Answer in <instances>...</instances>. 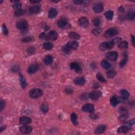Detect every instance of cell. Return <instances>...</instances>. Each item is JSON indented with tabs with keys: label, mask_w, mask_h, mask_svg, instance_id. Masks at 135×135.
Segmentation results:
<instances>
[{
	"label": "cell",
	"mask_w": 135,
	"mask_h": 135,
	"mask_svg": "<svg viewBox=\"0 0 135 135\" xmlns=\"http://www.w3.org/2000/svg\"><path fill=\"white\" fill-rule=\"evenodd\" d=\"M43 91L40 89H33L29 91V96L33 99L39 98L43 95Z\"/></svg>",
	"instance_id": "6da1fadb"
},
{
	"label": "cell",
	"mask_w": 135,
	"mask_h": 135,
	"mask_svg": "<svg viewBox=\"0 0 135 135\" xmlns=\"http://www.w3.org/2000/svg\"><path fill=\"white\" fill-rule=\"evenodd\" d=\"M113 43L112 42V41H107V42H103L101 43L99 45V49L100 50L105 51L107 50H110L113 49L114 46Z\"/></svg>",
	"instance_id": "7a4b0ae2"
},
{
	"label": "cell",
	"mask_w": 135,
	"mask_h": 135,
	"mask_svg": "<svg viewBox=\"0 0 135 135\" xmlns=\"http://www.w3.org/2000/svg\"><path fill=\"white\" fill-rule=\"evenodd\" d=\"M118 33V30L116 27H111L109 29L104 33V37L109 38L115 36Z\"/></svg>",
	"instance_id": "3957f363"
},
{
	"label": "cell",
	"mask_w": 135,
	"mask_h": 135,
	"mask_svg": "<svg viewBox=\"0 0 135 135\" xmlns=\"http://www.w3.org/2000/svg\"><path fill=\"white\" fill-rule=\"evenodd\" d=\"M16 25L17 29L20 30H21L22 32H25V31L27 30L28 24L25 20H21V21L17 22Z\"/></svg>",
	"instance_id": "277c9868"
},
{
	"label": "cell",
	"mask_w": 135,
	"mask_h": 135,
	"mask_svg": "<svg viewBox=\"0 0 135 135\" xmlns=\"http://www.w3.org/2000/svg\"><path fill=\"white\" fill-rule=\"evenodd\" d=\"M102 95V93L100 91H93L89 93V98H90L92 100H97Z\"/></svg>",
	"instance_id": "5b68a950"
},
{
	"label": "cell",
	"mask_w": 135,
	"mask_h": 135,
	"mask_svg": "<svg viewBox=\"0 0 135 135\" xmlns=\"http://www.w3.org/2000/svg\"><path fill=\"white\" fill-rule=\"evenodd\" d=\"M78 24L79 26L83 28H86L89 24V20L85 16H82L78 20Z\"/></svg>",
	"instance_id": "8992f818"
},
{
	"label": "cell",
	"mask_w": 135,
	"mask_h": 135,
	"mask_svg": "<svg viewBox=\"0 0 135 135\" xmlns=\"http://www.w3.org/2000/svg\"><path fill=\"white\" fill-rule=\"evenodd\" d=\"M118 57V53L116 51H110L107 53L106 57L111 61H115Z\"/></svg>",
	"instance_id": "52a82bcc"
},
{
	"label": "cell",
	"mask_w": 135,
	"mask_h": 135,
	"mask_svg": "<svg viewBox=\"0 0 135 135\" xmlns=\"http://www.w3.org/2000/svg\"><path fill=\"white\" fill-rule=\"evenodd\" d=\"M82 110L83 112H86V113H93L95 110V107L93 104L91 103H87L84 105L82 108Z\"/></svg>",
	"instance_id": "ba28073f"
},
{
	"label": "cell",
	"mask_w": 135,
	"mask_h": 135,
	"mask_svg": "<svg viewBox=\"0 0 135 135\" xmlns=\"http://www.w3.org/2000/svg\"><path fill=\"white\" fill-rule=\"evenodd\" d=\"M104 7L103 5L101 3H97L94 4L92 6L93 11L96 13H99L103 11Z\"/></svg>",
	"instance_id": "9c48e42d"
},
{
	"label": "cell",
	"mask_w": 135,
	"mask_h": 135,
	"mask_svg": "<svg viewBox=\"0 0 135 135\" xmlns=\"http://www.w3.org/2000/svg\"><path fill=\"white\" fill-rule=\"evenodd\" d=\"M71 69L75 70L76 73H81L82 72V69L80 67V65L77 62H72L70 65Z\"/></svg>",
	"instance_id": "30bf717a"
},
{
	"label": "cell",
	"mask_w": 135,
	"mask_h": 135,
	"mask_svg": "<svg viewBox=\"0 0 135 135\" xmlns=\"http://www.w3.org/2000/svg\"><path fill=\"white\" fill-rule=\"evenodd\" d=\"M32 129L33 128L31 126L25 125V126L20 127L19 129V130L22 134H30V132L32 131Z\"/></svg>",
	"instance_id": "8fae6325"
},
{
	"label": "cell",
	"mask_w": 135,
	"mask_h": 135,
	"mask_svg": "<svg viewBox=\"0 0 135 135\" xmlns=\"http://www.w3.org/2000/svg\"><path fill=\"white\" fill-rule=\"evenodd\" d=\"M47 37L48 39H49L52 41H55L57 39L58 37V33L54 31V30H51L47 34Z\"/></svg>",
	"instance_id": "7c38bea8"
},
{
	"label": "cell",
	"mask_w": 135,
	"mask_h": 135,
	"mask_svg": "<svg viewBox=\"0 0 135 135\" xmlns=\"http://www.w3.org/2000/svg\"><path fill=\"white\" fill-rule=\"evenodd\" d=\"M31 121L32 120L31 119V118L25 116L20 117L19 119L20 124H23V125H27V124L31 123Z\"/></svg>",
	"instance_id": "4fadbf2b"
},
{
	"label": "cell",
	"mask_w": 135,
	"mask_h": 135,
	"mask_svg": "<svg viewBox=\"0 0 135 135\" xmlns=\"http://www.w3.org/2000/svg\"><path fill=\"white\" fill-rule=\"evenodd\" d=\"M71 50H76L79 47V43L76 41H69L66 44Z\"/></svg>",
	"instance_id": "5bb4252c"
},
{
	"label": "cell",
	"mask_w": 135,
	"mask_h": 135,
	"mask_svg": "<svg viewBox=\"0 0 135 135\" xmlns=\"http://www.w3.org/2000/svg\"><path fill=\"white\" fill-rule=\"evenodd\" d=\"M73 82L76 85L83 86L86 83V79L82 77H78L74 79Z\"/></svg>",
	"instance_id": "9a60e30c"
},
{
	"label": "cell",
	"mask_w": 135,
	"mask_h": 135,
	"mask_svg": "<svg viewBox=\"0 0 135 135\" xmlns=\"http://www.w3.org/2000/svg\"><path fill=\"white\" fill-rule=\"evenodd\" d=\"M40 11V7L38 5H34L30 7L29 9V12L30 14H36Z\"/></svg>",
	"instance_id": "2e32d148"
},
{
	"label": "cell",
	"mask_w": 135,
	"mask_h": 135,
	"mask_svg": "<svg viewBox=\"0 0 135 135\" xmlns=\"http://www.w3.org/2000/svg\"><path fill=\"white\" fill-rule=\"evenodd\" d=\"M58 26L60 28H63L67 26L68 24L67 20L65 18H61L59 19L57 22Z\"/></svg>",
	"instance_id": "e0dca14e"
},
{
	"label": "cell",
	"mask_w": 135,
	"mask_h": 135,
	"mask_svg": "<svg viewBox=\"0 0 135 135\" xmlns=\"http://www.w3.org/2000/svg\"><path fill=\"white\" fill-rule=\"evenodd\" d=\"M38 70V66L37 65H31L28 68L27 72L29 74H34L37 72Z\"/></svg>",
	"instance_id": "ac0fdd59"
},
{
	"label": "cell",
	"mask_w": 135,
	"mask_h": 135,
	"mask_svg": "<svg viewBox=\"0 0 135 135\" xmlns=\"http://www.w3.org/2000/svg\"><path fill=\"white\" fill-rule=\"evenodd\" d=\"M53 61V58L52 55H48L44 58V63L45 65H51Z\"/></svg>",
	"instance_id": "d6986e66"
},
{
	"label": "cell",
	"mask_w": 135,
	"mask_h": 135,
	"mask_svg": "<svg viewBox=\"0 0 135 135\" xmlns=\"http://www.w3.org/2000/svg\"><path fill=\"white\" fill-rule=\"evenodd\" d=\"M19 80H20V84H21L22 88L23 89H25L27 87V84L26 80H25V79L23 77V76L21 73L19 74Z\"/></svg>",
	"instance_id": "ffe728a7"
},
{
	"label": "cell",
	"mask_w": 135,
	"mask_h": 135,
	"mask_svg": "<svg viewBox=\"0 0 135 135\" xmlns=\"http://www.w3.org/2000/svg\"><path fill=\"white\" fill-rule=\"evenodd\" d=\"M106 129V126L105 125H100L98 126L95 130V133L96 134H103Z\"/></svg>",
	"instance_id": "44dd1931"
},
{
	"label": "cell",
	"mask_w": 135,
	"mask_h": 135,
	"mask_svg": "<svg viewBox=\"0 0 135 135\" xmlns=\"http://www.w3.org/2000/svg\"><path fill=\"white\" fill-rule=\"evenodd\" d=\"M130 129V127L124 125L120 127L118 130H117V132L118 133H126V132H128Z\"/></svg>",
	"instance_id": "7402d4cb"
},
{
	"label": "cell",
	"mask_w": 135,
	"mask_h": 135,
	"mask_svg": "<svg viewBox=\"0 0 135 135\" xmlns=\"http://www.w3.org/2000/svg\"><path fill=\"white\" fill-rule=\"evenodd\" d=\"M57 10L54 8H51L50 10L49 13H48V17H49L50 19H54V17L57 16Z\"/></svg>",
	"instance_id": "603a6c76"
},
{
	"label": "cell",
	"mask_w": 135,
	"mask_h": 135,
	"mask_svg": "<svg viewBox=\"0 0 135 135\" xmlns=\"http://www.w3.org/2000/svg\"><path fill=\"white\" fill-rule=\"evenodd\" d=\"M120 93L122 99H124V100H127L129 97V93L128 91L125 90V89L121 90L120 91Z\"/></svg>",
	"instance_id": "cb8c5ba5"
},
{
	"label": "cell",
	"mask_w": 135,
	"mask_h": 135,
	"mask_svg": "<svg viewBox=\"0 0 135 135\" xmlns=\"http://www.w3.org/2000/svg\"><path fill=\"white\" fill-rule=\"evenodd\" d=\"M127 61H128V55H127V53L126 52H124V59L123 60H122L121 61V62H120V67L123 68L124 67V66L126 65V63L127 62Z\"/></svg>",
	"instance_id": "d4e9b609"
},
{
	"label": "cell",
	"mask_w": 135,
	"mask_h": 135,
	"mask_svg": "<svg viewBox=\"0 0 135 135\" xmlns=\"http://www.w3.org/2000/svg\"><path fill=\"white\" fill-rule=\"evenodd\" d=\"M70 119L71 121L72 122V123L74 124L75 126H77L78 124V116L77 114L75 113H72L71 114L70 116Z\"/></svg>",
	"instance_id": "484cf974"
},
{
	"label": "cell",
	"mask_w": 135,
	"mask_h": 135,
	"mask_svg": "<svg viewBox=\"0 0 135 135\" xmlns=\"http://www.w3.org/2000/svg\"><path fill=\"white\" fill-rule=\"evenodd\" d=\"M118 48L120 49L121 50H124L128 49V42L126 41H121L118 44Z\"/></svg>",
	"instance_id": "4316f807"
},
{
	"label": "cell",
	"mask_w": 135,
	"mask_h": 135,
	"mask_svg": "<svg viewBox=\"0 0 135 135\" xmlns=\"http://www.w3.org/2000/svg\"><path fill=\"white\" fill-rule=\"evenodd\" d=\"M69 37L71 39L75 40H79L80 38V35L75 32H70L69 33Z\"/></svg>",
	"instance_id": "83f0119b"
},
{
	"label": "cell",
	"mask_w": 135,
	"mask_h": 135,
	"mask_svg": "<svg viewBox=\"0 0 135 135\" xmlns=\"http://www.w3.org/2000/svg\"><path fill=\"white\" fill-rule=\"evenodd\" d=\"M101 65L104 69H109L111 67V65L106 60H103L101 62Z\"/></svg>",
	"instance_id": "f1b7e54d"
},
{
	"label": "cell",
	"mask_w": 135,
	"mask_h": 135,
	"mask_svg": "<svg viewBox=\"0 0 135 135\" xmlns=\"http://www.w3.org/2000/svg\"><path fill=\"white\" fill-rule=\"evenodd\" d=\"M110 103L113 107H116L119 103V99L116 96L112 97L110 99Z\"/></svg>",
	"instance_id": "f546056e"
},
{
	"label": "cell",
	"mask_w": 135,
	"mask_h": 135,
	"mask_svg": "<svg viewBox=\"0 0 135 135\" xmlns=\"http://www.w3.org/2000/svg\"><path fill=\"white\" fill-rule=\"evenodd\" d=\"M104 16L106 17V19L108 20H112L113 17V12L111 10H109L106 12L104 13Z\"/></svg>",
	"instance_id": "4dcf8cb0"
},
{
	"label": "cell",
	"mask_w": 135,
	"mask_h": 135,
	"mask_svg": "<svg viewBox=\"0 0 135 135\" xmlns=\"http://www.w3.org/2000/svg\"><path fill=\"white\" fill-rule=\"evenodd\" d=\"M43 47L46 50H50L52 49L53 47V45L52 43L51 42H45L43 44Z\"/></svg>",
	"instance_id": "1f68e13d"
},
{
	"label": "cell",
	"mask_w": 135,
	"mask_h": 135,
	"mask_svg": "<svg viewBox=\"0 0 135 135\" xmlns=\"http://www.w3.org/2000/svg\"><path fill=\"white\" fill-rule=\"evenodd\" d=\"M107 77L108 78H113L115 77L116 75V72L114 70H111L108 71L106 73Z\"/></svg>",
	"instance_id": "d6a6232c"
},
{
	"label": "cell",
	"mask_w": 135,
	"mask_h": 135,
	"mask_svg": "<svg viewBox=\"0 0 135 135\" xmlns=\"http://www.w3.org/2000/svg\"><path fill=\"white\" fill-rule=\"evenodd\" d=\"M25 11L24 10L22 9H19L17 10H16V11L14 12V14L16 16H22L24 14Z\"/></svg>",
	"instance_id": "836d02e7"
},
{
	"label": "cell",
	"mask_w": 135,
	"mask_h": 135,
	"mask_svg": "<svg viewBox=\"0 0 135 135\" xmlns=\"http://www.w3.org/2000/svg\"><path fill=\"white\" fill-rule=\"evenodd\" d=\"M127 19L129 20H133L135 18V13L132 11H130L127 14Z\"/></svg>",
	"instance_id": "e575fe53"
},
{
	"label": "cell",
	"mask_w": 135,
	"mask_h": 135,
	"mask_svg": "<svg viewBox=\"0 0 135 135\" xmlns=\"http://www.w3.org/2000/svg\"><path fill=\"white\" fill-rule=\"evenodd\" d=\"M101 20L100 18H99V17H97V18L94 19L92 23H93V24L94 26H95L96 27H99V25H100L101 24Z\"/></svg>",
	"instance_id": "d590c367"
},
{
	"label": "cell",
	"mask_w": 135,
	"mask_h": 135,
	"mask_svg": "<svg viewBox=\"0 0 135 135\" xmlns=\"http://www.w3.org/2000/svg\"><path fill=\"white\" fill-rule=\"evenodd\" d=\"M48 109H49V108H48V106L47 103H43L41 107V110L44 113H47Z\"/></svg>",
	"instance_id": "8d00e7d4"
},
{
	"label": "cell",
	"mask_w": 135,
	"mask_h": 135,
	"mask_svg": "<svg viewBox=\"0 0 135 135\" xmlns=\"http://www.w3.org/2000/svg\"><path fill=\"white\" fill-rule=\"evenodd\" d=\"M128 116L127 115V113H123L121 115H120L118 119L120 121L124 122L126 120L127 118H128Z\"/></svg>",
	"instance_id": "74e56055"
},
{
	"label": "cell",
	"mask_w": 135,
	"mask_h": 135,
	"mask_svg": "<svg viewBox=\"0 0 135 135\" xmlns=\"http://www.w3.org/2000/svg\"><path fill=\"white\" fill-rule=\"evenodd\" d=\"M96 77H97V78L98 79V80L99 81H100V82H103V83H104V82H106V80L105 79V78L103 77V76L101 74L99 73H98V74H97Z\"/></svg>",
	"instance_id": "f35d334b"
},
{
	"label": "cell",
	"mask_w": 135,
	"mask_h": 135,
	"mask_svg": "<svg viewBox=\"0 0 135 135\" xmlns=\"http://www.w3.org/2000/svg\"><path fill=\"white\" fill-rule=\"evenodd\" d=\"M135 119H132L130 120H129L128 121L126 122V123H124V124H125L126 126H128V127H130V128H131V127L132 126H133L134 124H135Z\"/></svg>",
	"instance_id": "ab89813d"
},
{
	"label": "cell",
	"mask_w": 135,
	"mask_h": 135,
	"mask_svg": "<svg viewBox=\"0 0 135 135\" xmlns=\"http://www.w3.org/2000/svg\"><path fill=\"white\" fill-rule=\"evenodd\" d=\"M22 6V4L20 3V2H17V3H14L13 5V8L14 10H17L21 9V7Z\"/></svg>",
	"instance_id": "60d3db41"
},
{
	"label": "cell",
	"mask_w": 135,
	"mask_h": 135,
	"mask_svg": "<svg viewBox=\"0 0 135 135\" xmlns=\"http://www.w3.org/2000/svg\"><path fill=\"white\" fill-rule=\"evenodd\" d=\"M62 51H63V52L67 53V54H69V53H70L71 52V49H70L67 45H65L62 48Z\"/></svg>",
	"instance_id": "b9f144b4"
},
{
	"label": "cell",
	"mask_w": 135,
	"mask_h": 135,
	"mask_svg": "<svg viewBox=\"0 0 135 135\" xmlns=\"http://www.w3.org/2000/svg\"><path fill=\"white\" fill-rule=\"evenodd\" d=\"M101 32V30L100 28H97V29H94L92 30V33L94 35H97L100 33Z\"/></svg>",
	"instance_id": "7bdbcfd3"
},
{
	"label": "cell",
	"mask_w": 135,
	"mask_h": 135,
	"mask_svg": "<svg viewBox=\"0 0 135 135\" xmlns=\"http://www.w3.org/2000/svg\"><path fill=\"white\" fill-rule=\"evenodd\" d=\"M32 38L31 37H26L22 39V41L24 43H29L32 41Z\"/></svg>",
	"instance_id": "ee69618b"
},
{
	"label": "cell",
	"mask_w": 135,
	"mask_h": 135,
	"mask_svg": "<svg viewBox=\"0 0 135 135\" xmlns=\"http://www.w3.org/2000/svg\"><path fill=\"white\" fill-rule=\"evenodd\" d=\"M111 41L114 45L116 44H117V43H119L120 42H121L122 41V39L121 38H116L112 40Z\"/></svg>",
	"instance_id": "f6af8a7d"
},
{
	"label": "cell",
	"mask_w": 135,
	"mask_h": 135,
	"mask_svg": "<svg viewBox=\"0 0 135 135\" xmlns=\"http://www.w3.org/2000/svg\"><path fill=\"white\" fill-rule=\"evenodd\" d=\"M27 52L29 54L31 55L32 54H33V53H34V52H35V49L34 47H30L27 49Z\"/></svg>",
	"instance_id": "bcb514c9"
},
{
	"label": "cell",
	"mask_w": 135,
	"mask_h": 135,
	"mask_svg": "<svg viewBox=\"0 0 135 135\" xmlns=\"http://www.w3.org/2000/svg\"><path fill=\"white\" fill-rule=\"evenodd\" d=\"M2 31H3V32L4 35H7L9 33V31L8 30H7V27H6V25L5 24H3V26H2Z\"/></svg>",
	"instance_id": "7dc6e473"
},
{
	"label": "cell",
	"mask_w": 135,
	"mask_h": 135,
	"mask_svg": "<svg viewBox=\"0 0 135 135\" xmlns=\"http://www.w3.org/2000/svg\"><path fill=\"white\" fill-rule=\"evenodd\" d=\"M39 38L41 40H47L48 39L47 35L45 32H42L40 34Z\"/></svg>",
	"instance_id": "c3c4849f"
},
{
	"label": "cell",
	"mask_w": 135,
	"mask_h": 135,
	"mask_svg": "<svg viewBox=\"0 0 135 135\" xmlns=\"http://www.w3.org/2000/svg\"><path fill=\"white\" fill-rule=\"evenodd\" d=\"M88 97H89V95L88 96L86 93H85L81 95V96L80 97V98L82 99V100H86V99H88Z\"/></svg>",
	"instance_id": "681fc988"
},
{
	"label": "cell",
	"mask_w": 135,
	"mask_h": 135,
	"mask_svg": "<svg viewBox=\"0 0 135 135\" xmlns=\"http://www.w3.org/2000/svg\"><path fill=\"white\" fill-rule=\"evenodd\" d=\"M5 107V103L3 100H2V99L1 100V103H0V108H1V111L3 110V108Z\"/></svg>",
	"instance_id": "f907efd6"
},
{
	"label": "cell",
	"mask_w": 135,
	"mask_h": 135,
	"mask_svg": "<svg viewBox=\"0 0 135 135\" xmlns=\"http://www.w3.org/2000/svg\"><path fill=\"white\" fill-rule=\"evenodd\" d=\"M19 67L17 65H15V66H14L13 67H12V70L14 72H17V71H19Z\"/></svg>",
	"instance_id": "816d5d0a"
},
{
	"label": "cell",
	"mask_w": 135,
	"mask_h": 135,
	"mask_svg": "<svg viewBox=\"0 0 135 135\" xmlns=\"http://www.w3.org/2000/svg\"><path fill=\"white\" fill-rule=\"evenodd\" d=\"M90 118L92 119H97L98 118V116H97V114H96V113H91L90 114Z\"/></svg>",
	"instance_id": "f5cc1de1"
},
{
	"label": "cell",
	"mask_w": 135,
	"mask_h": 135,
	"mask_svg": "<svg viewBox=\"0 0 135 135\" xmlns=\"http://www.w3.org/2000/svg\"><path fill=\"white\" fill-rule=\"evenodd\" d=\"M83 1H81V0H74L73 1V2H74V3H75V4H77V5H80V4H81L82 3H83Z\"/></svg>",
	"instance_id": "db71d44e"
},
{
	"label": "cell",
	"mask_w": 135,
	"mask_h": 135,
	"mask_svg": "<svg viewBox=\"0 0 135 135\" xmlns=\"http://www.w3.org/2000/svg\"><path fill=\"white\" fill-rule=\"evenodd\" d=\"M131 41H132V45H133V47H135V36L134 35H131Z\"/></svg>",
	"instance_id": "11a10c76"
},
{
	"label": "cell",
	"mask_w": 135,
	"mask_h": 135,
	"mask_svg": "<svg viewBox=\"0 0 135 135\" xmlns=\"http://www.w3.org/2000/svg\"><path fill=\"white\" fill-rule=\"evenodd\" d=\"M65 92L66 93H68V94H69V93H72V90H71V89H69V88H67V89H65Z\"/></svg>",
	"instance_id": "9f6ffc18"
},
{
	"label": "cell",
	"mask_w": 135,
	"mask_h": 135,
	"mask_svg": "<svg viewBox=\"0 0 135 135\" xmlns=\"http://www.w3.org/2000/svg\"><path fill=\"white\" fill-rule=\"evenodd\" d=\"M118 10H119V11H120V12H124V7L123 6H120L118 8Z\"/></svg>",
	"instance_id": "6f0895ef"
},
{
	"label": "cell",
	"mask_w": 135,
	"mask_h": 135,
	"mask_svg": "<svg viewBox=\"0 0 135 135\" xmlns=\"http://www.w3.org/2000/svg\"><path fill=\"white\" fill-rule=\"evenodd\" d=\"M6 126H1V132L3 131L6 128Z\"/></svg>",
	"instance_id": "680465c9"
},
{
	"label": "cell",
	"mask_w": 135,
	"mask_h": 135,
	"mask_svg": "<svg viewBox=\"0 0 135 135\" xmlns=\"http://www.w3.org/2000/svg\"><path fill=\"white\" fill-rule=\"evenodd\" d=\"M30 2L32 3H39V2H40V1H30Z\"/></svg>",
	"instance_id": "91938a15"
},
{
	"label": "cell",
	"mask_w": 135,
	"mask_h": 135,
	"mask_svg": "<svg viewBox=\"0 0 135 135\" xmlns=\"http://www.w3.org/2000/svg\"><path fill=\"white\" fill-rule=\"evenodd\" d=\"M50 29V27L49 26H48V25H47V26H45V27H44V30H45V31H48V30H49Z\"/></svg>",
	"instance_id": "94428289"
},
{
	"label": "cell",
	"mask_w": 135,
	"mask_h": 135,
	"mask_svg": "<svg viewBox=\"0 0 135 135\" xmlns=\"http://www.w3.org/2000/svg\"><path fill=\"white\" fill-rule=\"evenodd\" d=\"M59 2V1H53V2H54V3H58V2Z\"/></svg>",
	"instance_id": "6125c7cd"
},
{
	"label": "cell",
	"mask_w": 135,
	"mask_h": 135,
	"mask_svg": "<svg viewBox=\"0 0 135 135\" xmlns=\"http://www.w3.org/2000/svg\"><path fill=\"white\" fill-rule=\"evenodd\" d=\"M2 2H3V1H1V2H0V3H2Z\"/></svg>",
	"instance_id": "be15d7a7"
}]
</instances>
